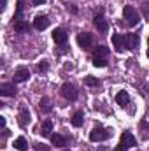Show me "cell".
I'll return each mask as SVG.
<instances>
[{"label": "cell", "instance_id": "cell-1", "mask_svg": "<svg viewBox=\"0 0 149 151\" xmlns=\"http://www.w3.org/2000/svg\"><path fill=\"white\" fill-rule=\"evenodd\" d=\"M111 137V130H107V128H104V127H95L91 132H90V139L93 141V142H102V141H107Z\"/></svg>", "mask_w": 149, "mask_h": 151}, {"label": "cell", "instance_id": "cell-2", "mask_svg": "<svg viewBox=\"0 0 149 151\" xmlns=\"http://www.w3.org/2000/svg\"><path fill=\"white\" fill-rule=\"evenodd\" d=\"M123 18H125V21H126V25H130V27H137L139 25V12L132 7V5H126L125 9H123Z\"/></svg>", "mask_w": 149, "mask_h": 151}, {"label": "cell", "instance_id": "cell-3", "mask_svg": "<svg viewBox=\"0 0 149 151\" xmlns=\"http://www.w3.org/2000/svg\"><path fill=\"white\" fill-rule=\"evenodd\" d=\"M135 146H137V141H135V137H133L130 132H125V134L121 135V139H119L117 151H126V150H130V148H135Z\"/></svg>", "mask_w": 149, "mask_h": 151}, {"label": "cell", "instance_id": "cell-4", "mask_svg": "<svg viewBox=\"0 0 149 151\" xmlns=\"http://www.w3.org/2000/svg\"><path fill=\"white\" fill-rule=\"evenodd\" d=\"M62 95L67 99V100H77V90H75V86L72 83H65L63 86H62Z\"/></svg>", "mask_w": 149, "mask_h": 151}, {"label": "cell", "instance_id": "cell-5", "mask_svg": "<svg viewBox=\"0 0 149 151\" xmlns=\"http://www.w3.org/2000/svg\"><path fill=\"white\" fill-rule=\"evenodd\" d=\"M77 44H79V47H82V49H90L91 44H93V37H91V34H88V32H81V34L77 35Z\"/></svg>", "mask_w": 149, "mask_h": 151}, {"label": "cell", "instance_id": "cell-6", "mask_svg": "<svg viewBox=\"0 0 149 151\" xmlns=\"http://www.w3.org/2000/svg\"><path fill=\"white\" fill-rule=\"evenodd\" d=\"M95 27H97L98 32H102V34H107V30H109V25H107V21H105V18H104V11H102V9H100L98 14L95 16Z\"/></svg>", "mask_w": 149, "mask_h": 151}, {"label": "cell", "instance_id": "cell-7", "mask_svg": "<svg viewBox=\"0 0 149 151\" xmlns=\"http://www.w3.org/2000/svg\"><path fill=\"white\" fill-rule=\"evenodd\" d=\"M18 123H19V127H23V128L30 123V111H28L27 106H21V107H19V113H18Z\"/></svg>", "mask_w": 149, "mask_h": 151}, {"label": "cell", "instance_id": "cell-8", "mask_svg": "<svg viewBox=\"0 0 149 151\" xmlns=\"http://www.w3.org/2000/svg\"><path fill=\"white\" fill-rule=\"evenodd\" d=\"M67 39H69V34L63 30V28H56L53 32V40L58 44V46H65L67 44Z\"/></svg>", "mask_w": 149, "mask_h": 151}, {"label": "cell", "instance_id": "cell-9", "mask_svg": "<svg viewBox=\"0 0 149 151\" xmlns=\"http://www.w3.org/2000/svg\"><path fill=\"white\" fill-rule=\"evenodd\" d=\"M139 34H126L125 35V44H126V49H137L139 47Z\"/></svg>", "mask_w": 149, "mask_h": 151}, {"label": "cell", "instance_id": "cell-10", "mask_svg": "<svg viewBox=\"0 0 149 151\" xmlns=\"http://www.w3.org/2000/svg\"><path fill=\"white\" fill-rule=\"evenodd\" d=\"M0 95L2 97H14L16 95L14 83H4V84H0Z\"/></svg>", "mask_w": 149, "mask_h": 151}, {"label": "cell", "instance_id": "cell-11", "mask_svg": "<svg viewBox=\"0 0 149 151\" xmlns=\"http://www.w3.org/2000/svg\"><path fill=\"white\" fill-rule=\"evenodd\" d=\"M34 27H35L37 30H46V28L49 27V18H47L46 14H39V16H35Z\"/></svg>", "mask_w": 149, "mask_h": 151}, {"label": "cell", "instance_id": "cell-12", "mask_svg": "<svg viewBox=\"0 0 149 151\" xmlns=\"http://www.w3.org/2000/svg\"><path fill=\"white\" fill-rule=\"evenodd\" d=\"M112 42H114V49H116L117 53H123V51H125V47H126V44H125V35L114 34V35H112Z\"/></svg>", "mask_w": 149, "mask_h": 151}, {"label": "cell", "instance_id": "cell-13", "mask_svg": "<svg viewBox=\"0 0 149 151\" xmlns=\"http://www.w3.org/2000/svg\"><path fill=\"white\" fill-rule=\"evenodd\" d=\"M51 132H53V121H51V119H46V121L40 125V132H39V134H40L42 137H51V135H53Z\"/></svg>", "mask_w": 149, "mask_h": 151}, {"label": "cell", "instance_id": "cell-14", "mask_svg": "<svg viewBox=\"0 0 149 151\" xmlns=\"http://www.w3.org/2000/svg\"><path fill=\"white\" fill-rule=\"evenodd\" d=\"M51 142H53L54 146H58V148H63V146H67L69 139H67L65 135H60V134H53V135H51Z\"/></svg>", "mask_w": 149, "mask_h": 151}, {"label": "cell", "instance_id": "cell-15", "mask_svg": "<svg viewBox=\"0 0 149 151\" xmlns=\"http://www.w3.org/2000/svg\"><path fill=\"white\" fill-rule=\"evenodd\" d=\"M30 77V70L28 69H18L14 74V83H23Z\"/></svg>", "mask_w": 149, "mask_h": 151}, {"label": "cell", "instance_id": "cell-16", "mask_svg": "<svg viewBox=\"0 0 149 151\" xmlns=\"http://www.w3.org/2000/svg\"><path fill=\"white\" fill-rule=\"evenodd\" d=\"M14 30L19 32V34H28V32H30V25H28L25 19H21V21H14Z\"/></svg>", "mask_w": 149, "mask_h": 151}, {"label": "cell", "instance_id": "cell-17", "mask_svg": "<svg viewBox=\"0 0 149 151\" xmlns=\"http://www.w3.org/2000/svg\"><path fill=\"white\" fill-rule=\"evenodd\" d=\"M107 55H109V47L105 46H97L93 51V58H107Z\"/></svg>", "mask_w": 149, "mask_h": 151}, {"label": "cell", "instance_id": "cell-18", "mask_svg": "<svg viewBox=\"0 0 149 151\" xmlns=\"http://www.w3.org/2000/svg\"><path fill=\"white\" fill-rule=\"evenodd\" d=\"M116 102H117L121 107H125V106L130 102V97H128V93H126V91H119V93L116 95Z\"/></svg>", "mask_w": 149, "mask_h": 151}, {"label": "cell", "instance_id": "cell-19", "mask_svg": "<svg viewBox=\"0 0 149 151\" xmlns=\"http://www.w3.org/2000/svg\"><path fill=\"white\" fill-rule=\"evenodd\" d=\"M14 148L18 151H27L28 150V142H27V139L25 137H18L16 141H14Z\"/></svg>", "mask_w": 149, "mask_h": 151}, {"label": "cell", "instance_id": "cell-20", "mask_svg": "<svg viewBox=\"0 0 149 151\" xmlns=\"http://www.w3.org/2000/svg\"><path fill=\"white\" fill-rule=\"evenodd\" d=\"M39 107H40L42 113H51V111H53V104H51V100H49L47 97H44V99L40 100V106H39Z\"/></svg>", "mask_w": 149, "mask_h": 151}, {"label": "cell", "instance_id": "cell-21", "mask_svg": "<svg viewBox=\"0 0 149 151\" xmlns=\"http://www.w3.org/2000/svg\"><path fill=\"white\" fill-rule=\"evenodd\" d=\"M84 84L86 86H91V88H98L102 83H100V79H97L93 76H88V77H84Z\"/></svg>", "mask_w": 149, "mask_h": 151}, {"label": "cell", "instance_id": "cell-22", "mask_svg": "<svg viewBox=\"0 0 149 151\" xmlns=\"http://www.w3.org/2000/svg\"><path fill=\"white\" fill-rule=\"evenodd\" d=\"M139 130L142 132V137L144 139H149V123L146 119H140V123H139Z\"/></svg>", "mask_w": 149, "mask_h": 151}, {"label": "cell", "instance_id": "cell-23", "mask_svg": "<svg viewBox=\"0 0 149 151\" xmlns=\"http://www.w3.org/2000/svg\"><path fill=\"white\" fill-rule=\"evenodd\" d=\"M82 121H84V114L81 113V111H77V113L72 116V125H74L75 128H79V127L82 125Z\"/></svg>", "mask_w": 149, "mask_h": 151}, {"label": "cell", "instance_id": "cell-24", "mask_svg": "<svg viewBox=\"0 0 149 151\" xmlns=\"http://www.w3.org/2000/svg\"><path fill=\"white\" fill-rule=\"evenodd\" d=\"M23 5H25V2L23 0H18V9H16V14H14V19L16 21H21L23 19Z\"/></svg>", "mask_w": 149, "mask_h": 151}, {"label": "cell", "instance_id": "cell-25", "mask_svg": "<svg viewBox=\"0 0 149 151\" xmlns=\"http://www.w3.org/2000/svg\"><path fill=\"white\" fill-rule=\"evenodd\" d=\"M93 65L95 67H107V60L105 58H93Z\"/></svg>", "mask_w": 149, "mask_h": 151}, {"label": "cell", "instance_id": "cell-26", "mask_svg": "<svg viewBox=\"0 0 149 151\" xmlns=\"http://www.w3.org/2000/svg\"><path fill=\"white\" fill-rule=\"evenodd\" d=\"M34 150L35 151H49V146L44 144V142H35L34 144Z\"/></svg>", "mask_w": 149, "mask_h": 151}, {"label": "cell", "instance_id": "cell-27", "mask_svg": "<svg viewBox=\"0 0 149 151\" xmlns=\"http://www.w3.org/2000/svg\"><path fill=\"white\" fill-rule=\"evenodd\" d=\"M142 14H144L146 18H149V2H146V4L142 5Z\"/></svg>", "mask_w": 149, "mask_h": 151}, {"label": "cell", "instance_id": "cell-28", "mask_svg": "<svg viewBox=\"0 0 149 151\" xmlns=\"http://www.w3.org/2000/svg\"><path fill=\"white\" fill-rule=\"evenodd\" d=\"M47 67H49V65H47V62L39 63V70H40V72H46V70H47Z\"/></svg>", "mask_w": 149, "mask_h": 151}, {"label": "cell", "instance_id": "cell-29", "mask_svg": "<svg viewBox=\"0 0 149 151\" xmlns=\"http://www.w3.org/2000/svg\"><path fill=\"white\" fill-rule=\"evenodd\" d=\"M34 2V5H42V4H46V0H32Z\"/></svg>", "mask_w": 149, "mask_h": 151}, {"label": "cell", "instance_id": "cell-30", "mask_svg": "<svg viewBox=\"0 0 149 151\" xmlns=\"http://www.w3.org/2000/svg\"><path fill=\"white\" fill-rule=\"evenodd\" d=\"M0 125H2V128H5V118L4 116H0Z\"/></svg>", "mask_w": 149, "mask_h": 151}, {"label": "cell", "instance_id": "cell-31", "mask_svg": "<svg viewBox=\"0 0 149 151\" xmlns=\"http://www.w3.org/2000/svg\"><path fill=\"white\" fill-rule=\"evenodd\" d=\"M5 4H7V0H2V9H5Z\"/></svg>", "mask_w": 149, "mask_h": 151}, {"label": "cell", "instance_id": "cell-32", "mask_svg": "<svg viewBox=\"0 0 149 151\" xmlns=\"http://www.w3.org/2000/svg\"><path fill=\"white\" fill-rule=\"evenodd\" d=\"M148 46H149V40H148ZM148 56H149V47H148Z\"/></svg>", "mask_w": 149, "mask_h": 151}, {"label": "cell", "instance_id": "cell-33", "mask_svg": "<svg viewBox=\"0 0 149 151\" xmlns=\"http://www.w3.org/2000/svg\"><path fill=\"white\" fill-rule=\"evenodd\" d=\"M65 151H69V150H65Z\"/></svg>", "mask_w": 149, "mask_h": 151}]
</instances>
